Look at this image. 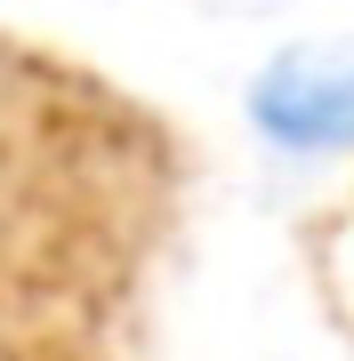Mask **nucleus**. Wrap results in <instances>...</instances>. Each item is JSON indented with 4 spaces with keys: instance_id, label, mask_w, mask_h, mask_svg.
Segmentation results:
<instances>
[{
    "instance_id": "1",
    "label": "nucleus",
    "mask_w": 354,
    "mask_h": 361,
    "mask_svg": "<svg viewBox=\"0 0 354 361\" xmlns=\"http://www.w3.org/2000/svg\"><path fill=\"white\" fill-rule=\"evenodd\" d=\"M249 113H258V129L274 145H298V153L354 145V40L274 56L258 73V89H249Z\"/></svg>"
}]
</instances>
